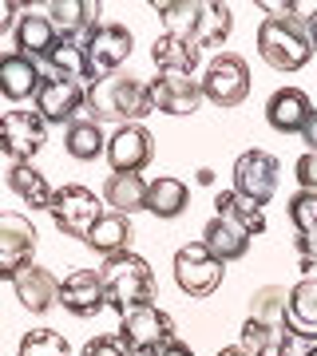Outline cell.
<instances>
[{
  "instance_id": "30",
  "label": "cell",
  "mask_w": 317,
  "mask_h": 356,
  "mask_svg": "<svg viewBox=\"0 0 317 356\" xmlns=\"http://www.w3.org/2000/svg\"><path fill=\"white\" fill-rule=\"evenodd\" d=\"M151 60L159 72H187V76H194V67H199V60H203V51L194 48L190 40L183 36H159L151 44Z\"/></svg>"
},
{
  "instance_id": "37",
  "label": "cell",
  "mask_w": 317,
  "mask_h": 356,
  "mask_svg": "<svg viewBox=\"0 0 317 356\" xmlns=\"http://www.w3.org/2000/svg\"><path fill=\"white\" fill-rule=\"evenodd\" d=\"M79 356H131L123 348V341L119 337H91L88 344H84V353Z\"/></svg>"
},
{
  "instance_id": "20",
  "label": "cell",
  "mask_w": 317,
  "mask_h": 356,
  "mask_svg": "<svg viewBox=\"0 0 317 356\" xmlns=\"http://www.w3.org/2000/svg\"><path fill=\"white\" fill-rule=\"evenodd\" d=\"M13 40H16V51L20 56L44 64L52 51H56V44H60V32L48 20V13H24L20 24H16V32H13Z\"/></svg>"
},
{
  "instance_id": "4",
  "label": "cell",
  "mask_w": 317,
  "mask_h": 356,
  "mask_svg": "<svg viewBox=\"0 0 317 356\" xmlns=\"http://www.w3.org/2000/svg\"><path fill=\"white\" fill-rule=\"evenodd\" d=\"M258 56L266 60L274 72H302L309 60H314V48H309V36H305L302 24H290V20H262L258 24Z\"/></svg>"
},
{
  "instance_id": "2",
  "label": "cell",
  "mask_w": 317,
  "mask_h": 356,
  "mask_svg": "<svg viewBox=\"0 0 317 356\" xmlns=\"http://www.w3.org/2000/svg\"><path fill=\"white\" fill-rule=\"evenodd\" d=\"M100 277H103V289H107V305L119 317L155 305V273L147 266V257L131 254V250L115 254V257H103Z\"/></svg>"
},
{
  "instance_id": "23",
  "label": "cell",
  "mask_w": 317,
  "mask_h": 356,
  "mask_svg": "<svg viewBox=\"0 0 317 356\" xmlns=\"http://www.w3.org/2000/svg\"><path fill=\"white\" fill-rule=\"evenodd\" d=\"M242 348L250 356H290L293 332L286 325H266V321L246 317V325H242Z\"/></svg>"
},
{
  "instance_id": "24",
  "label": "cell",
  "mask_w": 317,
  "mask_h": 356,
  "mask_svg": "<svg viewBox=\"0 0 317 356\" xmlns=\"http://www.w3.org/2000/svg\"><path fill=\"white\" fill-rule=\"evenodd\" d=\"M147 178L143 175H107L103 182V206H111V214L131 218L135 210H147Z\"/></svg>"
},
{
  "instance_id": "29",
  "label": "cell",
  "mask_w": 317,
  "mask_h": 356,
  "mask_svg": "<svg viewBox=\"0 0 317 356\" xmlns=\"http://www.w3.org/2000/svg\"><path fill=\"white\" fill-rule=\"evenodd\" d=\"M187 206H190V186L183 178H171V175L151 178V186H147V210L155 218H178Z\"/></svg>"
},
{
  "instance_id": "34",
  "label": "cell",
  "mask_w": 317,
  "mask_h": 356,
  "mask_svg": "<svg viewBox=\"0 0 317 356\" xmlns=\"http://www.w3.org/2000/svg\"><path fill=\"white\" fill-rule=\"evenodd\" d=\"M16 356H72V353H68L63 332H56V329H32V332L20 337Z\"/></svg>"
},
{
  "instance_id": "15",
  "label": "cell",
  "mask_w": 317,
  "mask_h": 356,
  "mask_svg": "<svg viewBox=\"0 0 317 356\" xmlns=\"http://www.w3.org/2000/svg\"><path fill=\"white\" fill-rule=\"evenodd\" d=\"M60 305L72 317H95L100 309H107V289L95 269H72L60 281Z\"/></svg>"
},
{
  "instance_id": "1",
  "label": "cell",
  "mask_w": 317,
  "mask_h": 356,
  "mask_svg": "<svg viewBox=\"0 0 317 356\" xmlns=\"http://www.w3.org/2000/svg\"><path fill=\"white\" fill-rule=\"evenodd\" d=\"M151 111H155L151 91L135 76L119 72V76H107L88 88V119H95V123H119V127H127V123H143Z\"/></svg>"
},
{
  "instance_id": "43",
  "label": "cell",
  "mask_w": 317,
  "mask_h": 356,
  "mask_svg": "<svg viewBox=\"0 0 317 356\" xmlns=\"http://www.w3.org/2000/svg\"><path fill=\"white\" fill-rule=\"evenodd\" d=\"M218 356H250V353H246L242 344H230V348H222V353H218Z\"/></svg>"
},
{
  "instance_id": "14",
  "label": "cell",
  "mask_w": 317,
  "mask_h": 356,
  "mask_svg": "<svg viewBox=\"0 0 317 356\" xmlns=\"http://www.w3.org/2000/svg\"><path fill=\"white\" fill-rule=\"evenodd\" d=\"M155 111L163 115H194L203 103V79L187 76V72H159L147 83Z\"/></svg>"
},
{
  "instance_id": "13",
  "label": "cell",
  "mask_w": 317,
  "mask_h": 356,
  "mask_svg": "<svg viewBox=\"0 0 317 356\" xmlns=\"http://www.w3.org/2000/svg\"><path fill=\"white\" fill-rule=\"evenodd\" d=\"M155 159V135L143 123H127V127H115V135L107 139V163H111V175H139L147 170Z\"/></svg>"
},
{
  "instance_id": "25",
  "label": "cell",
  "mask_w": 317,
  "mask_h": 356,
  "mask_svg": "<svg viewBox=\"0 0 317 356\" xmlns=\"http://www.w3.org/2000/svg\"><path fill=\"white\" fill-rule=\"evenodd\" d=\"M131 238H135L131 218L111 214V210H107V214L91 226V234L84 238V245L95 250V254H103V257H115V254H127V250H131Z\"/></svg>"
},
{
  "instance_id": "16",
  "label": "cell",
  "mask_w": 317,
  "mask_h": 356,
  "mask_svg": "<svg viewBox=\"0 0 317 356\" xmlns=\"http://www.w3.org/2000/svg\"><path fill=\"white\" fill-rule=\"evenodd\" d=\"M40 83H44V67L28 60L20 51H0V95L8 103L36 99Z\"/></svg>"
},
{
  "instance_id": "27",
  "label": "cell",
  "mask_w": 317,
  "mask_h": 356,
  "mask_svg": "<svg viewBox=\"0 0 317 356\" xmlns=\"http://www.w3.org/2000/svg\"><path fill=\"white\" fill-rule=\"evenodd\" d=\"M63 151L79 159V163H95L100 154H107V139H103V123L95 119H76V123H68L63 127Z\"/></svg>"
},
{
  "instance_id": "26",
  "label": "cell",
  "mask_w": 317,
  "mask_h": 356,
  "mask_svg": "<svg viewBox=\"0 0 317 356\" xmlns=\"http://www.w3.org/2000/svg\"><path fill=\"white\" fill-rule=\"evenodd\" d=\"M8 191H13L24 206H32V210H52V198H56V191L48 186V178L40 175L32 163L8 166Z\"/></svg>"
},
{
  "instance_id": "8",
  "label": "cell",
  "mask_w": 317,
  "mask_h": 356,
  "mask_svg": "<svg viewBox=\"0 0 317 356\" xmlns=\"http://www.w3.org/2000/svg\"><path fill=\"white\" fill-rule=\"evenodd\" d=\"M131 32L127 24H100L84 40V56H88V79L91 83H100L107 76H119V67L127 64V56H131Z\"/></svg>"
},
{
  "instance_id": "35",
  "label": "cell",
  "mask_w": 317,
  "mask_h": 356,
  "mask_svg": "<svg viewBox=\"0 0 317 356\" xmlns=\"http://www.w3.org/2000/svg\"><path fill=\"white\" fill-rule=\"evenodd\" d=\"M290 222L297 234H317V194L314 191H297L290 198Z\"/></svg>"
},
{
  "instance_id": "18",
  "label": "cell",
  "mask_w": 317,
  "mask_h": 356,
  "mask_svg": "<svg viewBox=\"0 0 317 356\" xmlns=\"http://www.w3.org/2000/svg\"><path fill=\"white\" fill-rule=\"evenodd\" d=\"M13 289H16V301H20L28 313H48L52 305H60V281H56L52 269L36 266V261L16 273Z\"/></svg>"
},
{
  "instance_id": "38",
  "label": "cell",
  "mask_w": 317,
  "mask_h": 356,
  "mask_svg": "<svg viewBox=\"0 0 317 356\" xmlns=\"http://www.w3.org/2000/svg\"><path fill=\"white\" fill-rule=\"evenodd\" d=\"M293 175H297V182H302V191H314L317 194V154L305 151L297 163H293Z\"/></svg>"
},
{
  "instance_id": "36",
  "label": "cell",
  "mask_w": 317,
  "mask_h": 356,
  "mask_svg": "<svg viewBox=\"0 0 317 356\" xmlns=\"http://www.w3.org/2000/svg\"><path fill=\"white\" fill-rule=\"evenodd\" d=\"M293 250H297V261H302L305 277L317 273V234H297L293 238Z\"/></svg>"
},
{
  "instance_id": "42",
  "label": "cell",
  "mask_w": 317,
  "mask_h": 356,
  "mask_svg": "<svg viewBox=\"0 0 317 356\" xmlns=\"http://www.w3.org/2000/svg\"><path fill=\"white\" fill-rule=\"evenodd\" d=\"M163 356H194V348H190V344H183V341H175Z\"/></svg>"
},
{
  "instance_id": "11",
  "label": "cell",
  "mask_w": 317,
  "mask_h": 356,
  "mask_svg": "<svg viewBox=\"0 0 317 356\" xmlns=\"http://www.w3.org/2000/svg\"><path fill=\"white\" fill-rule=\"evenodd\" d=\"M234 191L246 194V198H254L258 206H266L274 194H278V182H281V166L278 159L270 151H242L238 159H234Z\"/></svg>"
},
{
  "instance_id": "28",
  "label": "cell",
  "mask_w": 317,
  "mask_h": 356,
  "mask_svg": "<svg viewBox=\"0 0 317 356\" xmlns=\"http://www.w3.org/2000/svg\"><path fill=\"white\" fill-rule=\"evenodd\" d=\"M215 214L218 218H230V222H238L250 238H258V234H266V210L254 202V198H246V194H238L234 186L230 191H222L215 198Z\"/></svg>"
},
{
  "instance_id": "31",
  "label": "cell",
  "mask_w": 317,
  "mask_h": 356,
  "mask_svg": "<svg viewBox=\"0 0 317 356\" xmlns=\"http://www.w3.org/2000/svg\"><path fill=\"white\" fill-rule=\"evenodd\" d=\"M230 28H234V13H230V4H203L199 8V24L190 32V44L203 51V48H222L230 36Z\"/></svg>"
},
{
  "instance_id": "12",
  "label": "cell",
  "mask_w": 317,
  "mask_h": 356,
  "mask_svg": "<svg viewBox=\"0 0 317 356\" xmlns=\"http://www.w3.org/2000/svg\"><path fill=\"white\" fill-rule=\"evenodd\" d=\"M48 143V123L36 111H8L0 119V154L13 163H32Z\"/></svg>"
},
{
  "instance_id": "9",
  "label": "cell",
  "mask_w": 317,
  "mask_h": 356,
  "mask_svg": "<svg viewBox=\"0 0 317 356\" xmlns=\"http://www.w3.org/2000/svg\"><path fill=\"white\" fill-rule=\"evenodd\" d=\"M88 107V83L84 79H60V76H44L36 91V115L44 123H76L79 111Z\"/></svg>"
},
{
  "instance_id": "39",
  "label": "cell",
  "mask_w": 317,
  "mask_h": 356,
  "mask_svg": "<svg viewBox=\"0 0 317 356\" xmlns=\"http://www.w3.org/2000/svg\"><path fill=\"white\" fill-rule=\"evenodd\" d=\"M20 16H24V4H16V0H0V36H4V32H16Z\"/></svg>"
},
{
  "instance_id": "45",
  "label": "cell",
  "mask_w": 317,
  "mask_h": 356,
  "mask_svg": "<svg viewBox=\"0 0 317 356\" xmlns=\"http://www.w3.org/2000/svg\"><path fill=\"white\" fill-rule=\"evenodd\" d=\"M302 356H317V344H309V348H305V353Z\"/></svg>"
},
{
  "instance_id": "7",
  "label": "cell",
  "mask_w": 317,
  "mask_h": 356,
  "mask_svg": "<svg viewBox=\"0 0 317 356\" xmlns=\"http://www.w3.org/2000/svg\"><path fill=\"white\" fill-rule=\"evenodd\" d=\"M250 95V64L238 51H218L203 72V99L215 107H238Z\"/></svg>"
},
{
  "instance_id": "19",
  "label": "cell",
  "mask_w": 317,
  "mask_h": 356,
  "mask_svg": "<svg viewBox=\"0 0 317 356\" xmlns=\"http://www.w3.org/2000/svg\"><path fill=\"white\" fill-rule=\"evenodd\" d=\"M48 20L56 24L63 40H88L95 28H100V4L95 0H52L48 8Z\"/></svg>"
},
{
  "instance_id": "17",
  "label": "cell",
  "mask_w": 317,
  "mask_h": 356,
  "mask_svg": "<svg viewBox=\"0 0 317 356\" xmlns=\"http://www.w3.org/2000/svg\"><path fill=\"white\" fill-rule=\"evenodd\" d=\"M309 119H314V103L302 88H278L266 99V123L278 135H302Z\"/></svg>"
},
{
  "instance_id": "40",
  "label": "cell",
  "mask_w": 317,
  "mask_h": 356,
  "mask_svg": "<svg viewBox=\"0 0 317 356\" xmlns=\"http://www.w3.org/2000/svg\"><path fill=\"white\" fill-rule=\"evenodd\" d=\"M302 143H305V151H314V154H317V111H314V119L305 123V131H302Z\"/></svg>"
},
{
  "instance_id": "44",
  "label": "cell",
  "mask_w": 317,
  "mask_h": 356,
  "mask_svg": "<svg viewBox=\"0 0 317 356\" xmlns=\"http://www.w3.org/2000/svg\"><path fill=\"white\" fill-rule=\"evenodd\" d=\"M199 182H203V186H210V182H215V170H210V166H203V170H199Z\"/></svg>"
},
{
  "instance_id": "21",
  "label": "cell",
  "mask_w": 317,
  "mask_h": 356,
  "mask_svg": "<svg viewBox=\"0 0 317 356\" xmlns=\"http://www.w3.org/2000/svg\"><path fill=\"white\" fill-rule=\"evenodd\" d=\"M250 242H254V238L238 226V222H230V218H218V214H215V218L203 226V245L218 257V261H222V266L250 254Z\"/></svg>"
},
{
  "instance_id": "33",
  "label": "cell",
  "mask_w": 317,
  "mask_h": 356,
  "mask_svg": "<svg viewBox=\"0 0 317 356\" xmlns=\"http://www.w3.org/2000/svg\"><path fill=\"white\" fill-rule=\"evenodd\" d=\"M151 8L163 16L167 36L190 40V32H194V24H199V8H203V4H190V0H155Z\"/></svg>"
},
{
  "instance_id": "22",
  "label": "cell",
  "mask_w": 317,
  "mask_h": 356,
  "mask_svg": "<svg viewBox=\"0 0 317 356\" xmlns=\"http://www.w3.org/2000/svg\"><path fill=\"white\" fill-rule=\"evenodd\" d=\"M290 332L293 341L317 344V277H302L290 289Z\"/></svg>"
},
{
  "instance_id": "41",
  "label": "cell",
  "mask_w": 317,
  "mask_h": 356,
  "mask_svg": "<svg viewBox=\"0 0 317 356\" xmlns=\"http://www.w3.org/2000/svg\"><path fill=\"white\" fill-rule=\"evenodd\" d=\"M305 36H309V48L317 56V4H314V13H309V20H305Z\"/></svg>"
},
{
  "instance_id": "32",
  "label": "cell",
  "mask_w": 317,
  "mask_h": 356,
  "mask_svg": "<svg viewBox=\"0 0 317 356\" xmlns=\"http://www.w3.org/2000/svg\"><path fill=\"white\" fill-rule=\"evenodd\" d=\"M44 76H60V79H88V56H84V40H63L56 44L48 60H44Z\"/></svg>"
},
{
  "instance_id": "10",
  "label": "cell",
  "mask_w": 317,
  "mask_h": 356,
  "mask_svg": "<svg viewBox=\"0 0 317 356\" xmlns=\"http://www.w3.org/2000/svg\"><path fill=\"white\" fill-rule=\"evenodd\" d=\"M40 234L32 226V218L16 214H0V281H16V273L24 266H32V254H36Z\"/></svg>"
},
{
  "instance_id": "5",
  "label": "cell",
  "mask_w": 317,
  "mask_h": 356,
  "mask_svg": "<svg viewBox=\"0 0 317 356\" xmlns=\"http://www.w3.org/2000/svg\"><path fill=\"white\" fill-rule=\"evenodd\" d=\"M52 222H56V229L60 234H68V238H88L91 226L100 222L107 210H103V198H95V191H88V186H79V182H68V186H60L56 191V198H52Z\"/></svg>"
},
{
  "instance_id": "3",
  "label": "cell",
  "mask_w": 317,
  "mask_h": 356,
  "mask_svg": "<svg viewBox=\"0 0 317 356\" xmlns=\"http://www.w3.org/2000/svg\"><path fill=\"white\" fill-rule=\"evenodd\" d=\"M119 341H123V348L131 356H163L178 341L175 317L159 305L135 309V313L119 317Z\"/></svg>"
},
{
  "instance_id": "6",
  "label": "cell",
  "mask_w": 317,
  "mask_h": 356,
  "mask_svg": "<svg viewBox=\"0 0 317 356\" xmlns=\"http://www.w3.org/2000/svg\"><path fill=\"white\" fill-rule=\"evenodd\" d=\"M222 277H226V266L206 250L203 238L175 250V285L187 297H210L222 285Z\"/></svg>"
}]
</instances>
